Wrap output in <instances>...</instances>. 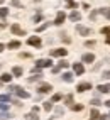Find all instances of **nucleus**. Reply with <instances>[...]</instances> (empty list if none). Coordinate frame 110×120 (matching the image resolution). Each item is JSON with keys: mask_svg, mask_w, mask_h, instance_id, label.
Here are the masks:
<instances>
[{"mask_svg": "<svg viewBox=\"0 0 110 120\" xmlns=\"http://www.w3.org/2000/svg\"><path fill=\"white\" fill-rule=\"evenodd\" d=\"M91 105H95V107H100V105H102V101H100V100H93V101H91Z\"/></svg>", "mask_w": 110, "mask_h": 120, "instance_id": "e433bc0d", "label": "nucleus"}, {"mask_svg": "<svg viewBox=\"0 0 110 120\" xmlns=\"http://www.w3.org/2000/svg\"><path fill=\"white\" fill-rule=\"evenodd\" d=\"M9 90L15 91L20 98H29V93H27V91H24V90H22V88H19V86H9Z\"/></svg>", "mask_w": 110, "mask_h": 120, "instance_id": "f03ea898", "label": "nucleus"}, {"mask_svg": "<svg viewBox=\"0 0 110 120\" xmlns=\"http://www.w3.org/2000/svg\"><path fill=\"white\" fill-rule=\"evenodd\" d=\"M29 46H34V47H39V46H41V39H39L37 36L36 37H29Z\"/></svg>", "mask_w": 110, "mask_h": 120, "instance_id": "6e6552de", "label": "nucleus"}, {"mask_svg": "<svg viewBox=\"0 0 110 120\" xmlns=\"http://www.w3.org/2000/svg\"><path fill=\"white\" fill-rule=\"evenodd\" d=\"M64 19H66L64 12H58L56 14V19H54V24H56V26H61V24L64 22Z\"/></svg>", "mask_w": 110, "mask_h": 120, "instance_id": "39448f33", "label": "nucleus"}, {"mask_svg": "<svg viewBox=\"0 0 110 120\" xmlns=\"http://www.w3.org/2000/svg\"><path fill=\"white\" fill-rule=\"evenodd\" d=\"M100 32L103 34V36H108V34H110V27H102V30H100Z\"/></svg>", "mask_w": 110, "mask_h": 120, "instance_id": "bb28decb", "label": "nucleus"}, {"mask_svg": "<svg viewBox=\"0 0 110 120\" xmlns=\"http://www.w3.org/2000/svg\"><path fill=\"white\" fill-rule=\"evenodd\" d=\"M10 32L12 34H17V36H26V30H22L19 27V24H14V26L10 27Z\"/></svg>", "mask_w": 110, "mask_h": 120, "instance_id": "7ed1b4c3", "label": "nucleus"}, {"mask_svg": "<svg viewBox=\"0 0 110 120\" xmlns=\"http://www.w3.org/2000/svg\"><path fill=\"white\" fill-rule=\"evenodd\" d=\"M48 26H49L48 22H46V24H42V26H39V27H37V32H42V30H44L46 27H48Z\"/></svg>", "mask_w": 110, "mask_h": 120, "instance_id": "c756f323", "label": "nucleus"}, {"mask_svg": "<svg viewBox=\"0 0 110 120\" xmlns=\"http://www.w3.org/2000/svg\"><path fill=\"white\" fill-rule=\"evenodd\" d=\"M107 44H110V36H108V37H107Z\"/></svg>", "mask_w": 110, "mask_h": 120, "instance_id": "37998d69", "label": "nucleus"}, {"mask_svg": "<svg viewBox=\"0 0 110 120\" xmlns=\"http://www.w3.org/2000/svg\"><path fill=\"white\" fill-rule=\"evenodd\" d=\"M98 14H103L107 19H110V9H98Z\"/></svg>", "mask_w": 110, "mask_h": 120, "instance_id": "6ab92c4d", "label": "nucleus"}, {"mask_svg": "<svg viewBox=\"0 0 110 120\" xmlns=\"http://www.w3.org/2000/svg\"><path fill=\"white\" fill-rule=\"evenodd\" d=\"M108 117H110V115H108Z\"/></svg>", "mask_w": 110, "mask_h": 120, "instance_id": "de8ad7c7", "label": "nucleus"}, {"mask_svg": "<svg viewBox=\"0 0 110 120\" xmlns=\"http://www.w3.org/2000/svg\"><path fill=\"white\" fill-rule=\"evenodd\" d=\"M56 113H58V115H61V113H64V110H63L61 107H58V108H56Z\"/></svg>", "mask_w": 110, "mask_h": 120, "instance_id": "4c0bfd02", "label": "nucleus"}, {"mask_svg": "<svg viewBox=\"0 0 110 120\" xmlns=\"http://www.w3.org/2000/svg\"><path fill=\"white\" fill-rule=\"evenodd\" d=\"M66 54H68L66 49H54V51H51V56H63V58H64Z\"/></svg>", "mask_w": 110, "mask_h": 120, "instance_id": "9b49d317", "label": "nucleus"}, {"mask_svg": "<svg viewBox=\"0 0 110 120\" xmlns=\"http://www.w3.org/2000/svg\"><path fill=\"white\" fill-rule=\"evenodd\" d=\"M9 110V105L7 103H0V112H7Z\"/></svg>", "mask_w": 110, "mask_h": 120, "instance_id": "cd10ccee", "label": "nucleus"}, {"mask_svg": "<svg viewBox=\"0 0 110 120\" xmlns=\"http://www.w3.org/2000/svg\"><path fill=\"white\" fill-rule=\"evenodd\" d=\"M9 117H10V115L7 113V112H4V113H0V120H7Z\"/></svg>", "mask_w": 110, "mask_h": 120, "instance_id": "473e14b6", "label": "nucleus"}, {"mask_svg": "<svg viewBox=\"0 0 110 120\" xmlns=\"http://www.w3.org/2000/svg\"><path fill=\"white\" fill-rule=\"evenodd\" d=\"M98 91H100V93H110V83H107V85H98Z\"/></svg>", "mask_w": 110, "mask_h": 120, "instance_id": "f8f14e48", "label": "nucleus"}, {"mask_svg": "<svg viewBox=\"0 0 110 120\" xmlns=\"http://www.w3.org/2000/svg\"><path fill=\"white\" fill-rule=\"evenodd\" d=\"M102 76H103L105 79H110V71H103V75H102Z\"/></svg>", "mask_w": 110, "mask_h": 120, "instance_id": "c9c22d12", "label": "nucleus"}, {"mask_svg": "<svg viewBox=\"0 0 110 120\" xmlns=\"http://www.w3.org/2000/svg\"><path fill=\"white\" fill-rule=\"evenodd\" d=\"M66 5H68V7H71V9H76V7H78L75 0H66Z\"/></svg>", "mask_w": 110, "mask_h": 120, "instance_id": "5701e85b", "label": "nucleus"}, {"mask_svg": "<svg viewBox=\"0 0 110 120\" xmlns=\"http://www.w3.org/2000/svg\"><path fill=\"white\" fill-rule=\"evenodd\" d=\"M2 2H4V0H0V4H2Z\"/></svg>", "mask_w": 110, "mask_h": 120, "instance_id": "a18cd8bd", "label": "nucleus"}, {"mask_svg": "<svg viewBox=\"0 0 110 120\" xmlns=\"http://www.w3.org/2000/svg\"><path fill=\"white\" fill-rule=\"evenodd\" d=\"M26 118H27V120H39L37 113H34V112H30V113H27V115H26Z\"/></svg>", "mask_w": 110, "mask_h": 120, "instance_id": "a211bd4d", "label": "nucleus"}, {"mask_svg": "<svg viewBox=\"0 0 110 120\" xmlns=\"http://www.w3.org/2000/svg\"><path fill=\"white\" fill-rule=\"evenodd\" d=\"M63 79H64L66 83H71L73 81V75L71 73H64V75H63Z\"/></svg>", "mask_w": 110, "mask_h": 120, "instance_id": "f3484780", "label": "nucleus"}, {"mask_svg": "<svg viewBox=\"0 0 110 120\" xmlns=\"http://www.w3.org/2000/svg\"><path fill=\"white\" fill-rule=\"evenodd\" d=\"M73 71H75L76 75H83L85 73V68H83L81 63H75V64H73Z\"/></svg>", "mask_w": 110, "mask_h": 120, "instance_id": "423d86ee", "label": "nucleus"}, {"mask_svg": "<svg viewBox=\"0 0 110 120\" xmlns=\"http://www.w3.org/2000/svg\"><path fill=\"white\" fill-rule=\"evenodd\" d=\"M61 98H63V95H61V93H56V95H53V100H51V101H53V103H54V101H59Z\"/></svg>", "mask_w": 110, "mask_h": 120, "instance_id": "b1692460", "label": "nucleus"}, {"mask_svg": "<svg viewBox=\"0 0 110 120\" xmlns=\"http://www.w3.org/2000/svg\"><path fill=\"white\" fill-rule=\"evenodd\" d=\"M69 19H71L73 22H78V20H80V19H81V15H80V14H78L76 10H73L71 14H69Z\"/></svg>", "mask_w": 110, "mask_h": 120, "instance_id": "ddd939ff", "label": "nucleus"}, {"mask_svg": "<svg viewBox=\"0 0 110 120\" xmlns=\"http://www.w3.org/2000/svg\"><path fill=\"white\" fill-rule=\"evenodd\" d=\"M81 61H83V63H93V61H95V56H93L91 52H88V54H83Z\"/></svg>", "mask_w": 110, "mask_h": 120, "instance_id": "1a4fd4ad", "label": "nucleus"}, {"mask_svg": "<svg viewBox=\"0 0 110 120\" xmlns=\"http://www.w3.org/2000/svg\"><path fill=\"white\" fill-rule=\"evenodd\" d=\"M76 30H78V32H80L81 36H90V34H91V30H90L88 27H85V26H80V24L76 26Z\"/></svg>", "mask_w": 110, "mask_h": 120, "instance_id": "20e7f679", "label": "nucleus"}, {"mask_svg": "<svg viewBox=\"0 0 110 120\" xmlns=\"http://www.w3.org/2000/svg\"><path fill=\"white\" fill-rule=\"evenodd\" d=\"M12 5L14 7H22V4L19 2V0H12Z\"/></svg>", "mask_w": 110, "mask_h": 120, "instance_id": "f704fd0d", "label": "nucleus"}, {"mask_svg": "<svg viewBox=\"0 0 110 120\" xmlns=\"http://www.w3.org/2000/svg\"><path fill=\"white\" fill-rule=\"evenodd\" d=\"M42 108H44L46 112H49V110H53V101H44V105H42Z\"/></svg>", "mask_w": 110, "mask_h": 120, "instance_id": "aec40b11", "label": "nucleus"}, {"mask_svg": "<svg viewBox=\"0 0 110 120\" xmlns=\"http://www.w3.org/2000/svg\"><path fill=\"white\" fill-rule=\"evenodd\" d=\"M105 105H107V107H110V100H107V101H105Z\"/></svg>", "mask_w": 110, "mask_h": 120, "instance_id": "79ce46f5", "label": "nucleus"}, {"mask_svg": "<svg viewBox=\"0 0 110 120\" xmlns=\"http://www.w3.org/2000/svg\"><path fill=\"white\" fill-rule=\"evenodd\" d=\"M12 75H14V76H22V68H20V66H15V68L12 69Z\"/></svg>", "mask_w": 110, "mask_h": 120, "instance_id": "2eb2a0df", "label": "nucleus"}, {"mask_svg": "<svg viewBox=\"0 0 110 120\" xmlns=\"http://www.w3.org/2000/svg\"><path fill=\"white\" fill-rule=\"evenodd\" d=\"M98 118H100V120H108V117H107V115H98Z\"/></svg>", "mask_w": 110, "mask_h": 120, "instance_id": "ea45409f", "label": "nucleus"}, {"mask_svg": "<svg viewBox=\"0 0 110 120\" xmlns=\"http://www.w3.org/2000/svg\"><path fill=\"white\" fill-rule=\"evenodd\" d=\"M85 46H86V47H93V46H95V41H86Z\"/></svg>", "mask_w": 110, "mask_h": 120, "instance_id": "72a5a7b5", "label": "nucleus"}, {"mask_svg": "<svg viewBox=\"0 0 110 120\" xmlns=\"http://www.w3.org/2000/svg\"><path fill=\"white\" fill-rule=\"evenodd\" d=\"M58 68H68V61H64V59H61V61L58 63Z\"/></svg>", "mask_w": 110, "mask_h": 120, "instance_id": "393cba45", "label": "nucleus"}, {"mask_svg": "<svg viewBox=\"0 0 110 120\" xmlns=\"http://www.w3.org/2000/svg\"><path fill=\"white\" fill-rule=\"evenodd\" d=\"M66 103L68 105H73V95H68L66 97Z\"/></svg>", "mask_w": 110, "mask_h": 120, "instance_id": "7c9ffc66", "label": "nucleus"}, {"mask_svg": "<svg viewBox=\"0 0 110 120\" xmlns=\"http://www.w3.org/2000/svg\"><path fill=\"white\" fill-rule=\"evenodd\" d=\"M7 15H9V9H5V7H2V9H0V17H2V19H5Z\"/></svg>", "mask_w": 110, "mask_h": 120, "instance_id": "4be33fe9", "label": "nucleus"}, {"mask_svg": "<svg viewBox=\"0 0 110 120\" xmlns=\"http://www.w3.org/2000/svg\"><path fill=\"white\" fill-rule=\"evenodd\" d=\"M71 110H75V112H80V110H83V105H71Z\"/></svg>", "mask_w": 110, "mask_h": 120, "instance_id": "c85d7f7f", "label": "nucleus"}, {"mask_svg": "<svg viewBox=\"0 0 110 120\" xmlns=\"http://www.w3.org/2000/svg\"><path fill=\"white\" fill-rule=\"evenodd\" d=\"M51 64H53V61L51 59H37L36 61V68H51Z\"/></svg>", "mask_w": 110, "mask_h": 120, "instance_id": "f257e3e1", "label": "nucleus"}, {"mask_svg": "<svg viewBox=\"0 0 110 120\" xmlns=\"http://www.w3.org/2000/svg\"><path fill=\"white\" fill-rule=\"evenodd\" d=\"M51 90H53V86H51V85H48V83L39 86V93H49Z\"/></svg>", "mask_w": 110, "mask_h": 120, "instance_id": "9d476101", "label": "nucleus"}, {"mask_svg": "<svg viewBox=\"0 0 110 120\" xmlns=\"http://www.w3.org/2000/svg\"><path fill=\"white\" fill-rule=\"evenodd\" d=\"M10 79H12V75L5 73V75H2V78H0V81H2V83H10Z\"/></svg>", "mask_w": 110, "mask_h": 120, "instance_id": "4468645a", "label": "nucleus"}, {"mask_svg": "<svg viewBox=\"0 0 110 120\" xmlns=\"http://www.w3.org/2000/svg\"><path fill=\"white\" fill-rule=\"evenodd\" d=\"M0 86H2V81H0Z\"/></svg>", "mask_w": 110, "mask_h": 120, "instance_id": "49530a36", "label": "nucleus"}, {"mask_svg": "<svg viewBox=\"0 0 110 120\" xmlns=\"http://www.w3.org/2000/svg\"><path fill=\"white\" fill-rule=\"evenodd\" d=\"M76 90L80 91V93H83L86 90H91V83H80V85L76 86Z\"/></svg>", "mask_w": 110, "mask_h": 120, "instance_id": "0eeeda50", "label": "nucleus"}, {"mask_svg": "<svg viewBox=\"0 0 110 120\" xmlns=\"http://www.w3.org/2000/svg\"><path fill=\"white\" fill-rule=\"evenodd\" d=\"M4 47H5L4 44H0V52H2V51H4Z\"/></svg>", "mask_w": 110, "mask_h": 120, "instance_id": "a19ab883", "label": "nucleus"}, {"mask_svg": "<svg viewBox=\"0 0 110 120\" xmlns=\"http://www.w3.org/2000/svg\"><path fill=\"white\" fill-rule=\"evenodd\" d=\"M61 37H63V39H64V42H69V41H71V39H69V37H66L64 34H61Z\"/></svg>", "mask_w": 110, "mask_h": 120, "instance_id": "58836bf2", "label": "nucleus"}, {"mask_svg": "<svg viewBox=\"0 0 110 120\" xmlns=\"http://www.w3.org/2000/svg\"><path fill=\"white\" fill-rule=\"evenodd\" d=\"M17 47H20V42L19 41H10L9 42V49H17Z\"/></svg>", "mask_w": 110, "mask_h": 120, "instance_id": "dca6fc26", "label": "nucleus"}, {"mask_svg": "<svg viewBox=\"0 0 110 120\" xmlns=\"http://www.w3.org/2000/svg\"><path fill=\"white\" fill-rule=\"evenodd\" d=\"M97 15H98V10H93V12L90 14V19H91V20H95V19H97Z\"/></svg>", "mask_w": 110, "mask_h": 120, "instance_id": "2f4dec72", "label": "nucleus"}, {"mask_svg": "<svg viewBox=\"0 0 110 120\" xmlns=\"http://www.w3.org/2000/svg\"><path fill=\"white\" fill-rule=\"evenodd\" d=\"M90 115H91V117H90V120H97L100 113H98V110H97V108H93V110H91V113H90Z\"/></svg>", "mask_w": 110, "mask_h": 120, "instance_id": "412c9836", "label": "nucleus"}, {"mask_svg": "<svg viewBox=\"0 0 110 120\" xmlns=\"http://www.w3.org/2000/svg\"><path fill=\"white\" fill-rule=\"evenodd\" d=\"M34 2H41V0H34Z\"/></svg>", "mask_w": 110, "mask_h": 120, "instance_id": "c03bdc74", "label": "nucleus"}, {"mask_svg": "<svg viewBox=\"0 0 110 120\" xmlns=\"http://www.w3.org/2000/svg\"><path fill=\"white\" fill-rule=\"evenodd\" d=\"M0 101H10V95H0Z\"/></svg>", "mask_w": 110, "mask_h": 120, "instance_id": "a878e982", "label": "nucleus"}]
</instances>
